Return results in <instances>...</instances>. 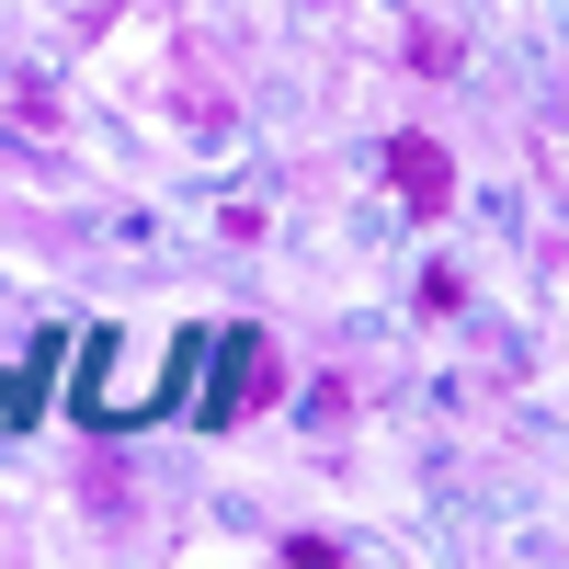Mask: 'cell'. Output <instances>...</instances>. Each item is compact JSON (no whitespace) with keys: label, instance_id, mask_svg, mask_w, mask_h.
<instances>
[{"label":"cell","instance_id":"3957f363","mask_svg":"<svg viewBox=\"0 0 569 569\" xmlns=\"http://www.w3.org/2000/svg\"><path fill=\"white\" fill-rule=\"evenodd\" d=\"M399 58H410V80H456V34H445V23H410Z\"/></svg>","mask_w":569,"mask_h":569},{"label":"cell","instance_id":"7a4b0ae2","mask_svg":"<svg viewBox=\"0 0 569 569\" xmlns=\"http://www.w3.org/2000/svg\"><path fill=\"white\" fill-rule=\"evenodd\" d=\"M0 114H12V137H34V149H58V137H69V103H58L46 80H12V91H0Z\"/></svg>","mask_w":569,"mask_h":569},{"label":"cell","instance_id":"6da1fadb","mask_svg":"<svg viewBox=\"0 0 569 569\" xmlns=\"http://www.w3.org/2000/svg\"><path fill=\"white\" fill-rule=\"evenodd\" d=\"M388 182H399L410 217H445V206H456V160H445V137H388Z\"/></svg>","mask_w":569,"mask_h":569}]
</instances>
